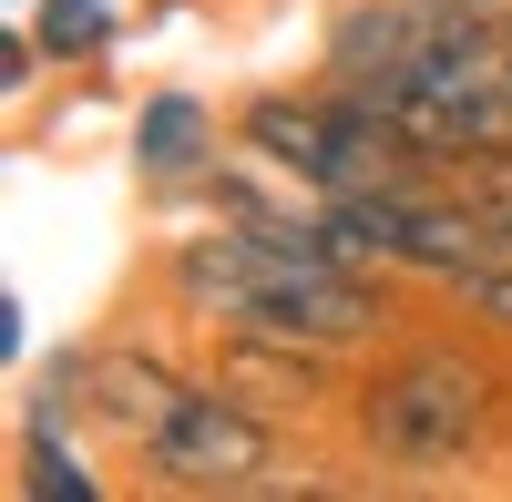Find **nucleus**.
<instances>
[{"label": "nucleus", "instance_id": "nucleus-1", "mask_svg": "<svg viewBox=\"0 0 512 502\" xmlns=\"http://www.w3.org/2000/svg\"><path fill=\"white\" fill-rule=\"evenodd\" d=\"M164 298L185 318H205L216 339H287V349H318V359H369L410 328L400 277L349 267L318 236V195L277 205L256 226L216 216L205 236H185L164 257Z\"/></svg>", "mask_w": 512, "mask_h": 502}, {"label": "nucleus", "instance_id": "nucleus-10", "mask_svg": "<svg viewBox=\"0 0 512 502\" xmlns=\"http://www.w3.org/2000/svg\"><path fill=\"white\" fill-rule=\"evenodd\" d=\"M0 349H11V359L31 349V308H21V298H0Z\"/></svg>", "mask_w": 512, "mask_h": 502}, {"label": "nucleus", "instance_id": "nucleus-4", "mask_svg": "<svg viewBox=\"0 0 512 502\" xmlns=\"http://www.w3.org/2000/svg\"><path fill=\"white\" fill-rule=\"evenodd\" d=\"M277 462H287V421L267 400H246L236 380H195L164 410V431L134 451L154 492H256Z\"/></svg>", "mask_w": 512, "mask_h": 502}, {"label": "nucleus", "instance_id": "nucleus-6", "mask_svg": "<svg viewBox=\"0 0 512 502\" xmlns=\"http://www.w3.org/2000/svg\"><path fill=\"white\" fill-rule=\"evenodd\" d=\"M420 31H431V0H349L328 21V41H318V72L349 82V93H379L420 52Z\"/></svg>", "mask_w": 512, "mask_h": 502}, {"label": "nucleus", "instance_id": "nucleus-7", "mask_svg": "<svg viewBox=\"0 0 512 502\" xmlns=\"http://www.w3.org/2000/svg\"><path fill=\"white\" fill-rule=\"evenodd\" d=\"M205 164H216V103L195 93H144L134 103V175L154 195H185Z\"/></svg>", "mask_w": 512, "mask_h": 502}, {"label": "nucleus", "instance_id": "nucleus-12", "mask_svg": "<svg viewBox=\"0 0 512 502\" xmlns=\"http://www.w3.org/2000/svg\"><path fill=\"white\" fill-rule=\"evenodd\" d=\"M21 11H31V0H21Z\"/></svg>", "mask_w": 512, "mask_h": 502}, {"label": "nucleus", "instance_id": "nucleus-3", "mask_svg": "<svg viewBox=\"0 0 512 502\" xmlns=\"http://www.w3.org/2000/svg\"><path fill=\"white\" fill-rule=\"evenodd\" d=\"M236 144L256 164H277V175H297L308 195H441V185H461V164L410 144L369 93H349L328 72L308 93H246L236 103Z\"/></svg>", "mask_w": 512, "mask_h": 502}, {"label": "nucleus", "instance_id": "nucleus-8", "mask_svg": "<svg viewBox=\"0 0 512 502\" xmlns=\"http://www.w3.org/2000/svg\"><path fill=\"white\" fill-rule=\"evenodd\" d=\"M31 31H41V52H52V72H72V62L113 52L123 11H113V0H31Z\"/></svg>", "mask_w": 512, "mask_h": 502}, {"label": "nucleus", "instance_id": "nucleus-9", "mask_svg": "<svg viewBox=\"0 0 512 502\" xmlns=\"http://www.w3.org/2000/svg\"><path fill=\"white\" fill-rule=\"evenodd\" d=\"M441 298H451L461 318H482L492 339H512V246H502V257H482V267H461Z\"/></svg>", "mask_w": 512, "mask_h": 502}, {"label": "nucleus", "instance_id": "nucleus-2", "mask_svg": "<svg viewBox=\"0 0 512 502\" xmlns=\"http://www.w3.org/2000/svg\"><path fill=\"white\" fill-rule=\"evenodd\" d=\"M512 339H492L482 318L461 328H400L390 349H369V369L349 380V441L369 472H472L482 441L502 431L512 410V369H502Z\"/></svg>", "mask_w": 512, "mask_h": 502}, {"label": "nucleus", "instance_id": "nucleus-11", "mask_svg": "<svg viewBox=\"0 0 512 502\" xmlns=\"http://www.w3.org/2000/svg\"><path fill=\"white\" fill-rule=\"evenodd\" d=\"M431 11H512V0H431Z\"/></svg>", "mask_w": 512, "mask_h": 502}, {"label": "nucleus", "instance_id": "nucleus-5", "mask_svg": "<svg viewBox=\"0 0 512 502\" xmlns=\"http://www.w3.org/2000/svg\"><path fill=\"white\" fill-rule=\"evenodd\" d=\"M185 390H195V369H175L144 339H93V349H82V431H93V441L144 451Z\"/></svg>", "mask_w": 512, "mask_h": 502}]
</instances>
